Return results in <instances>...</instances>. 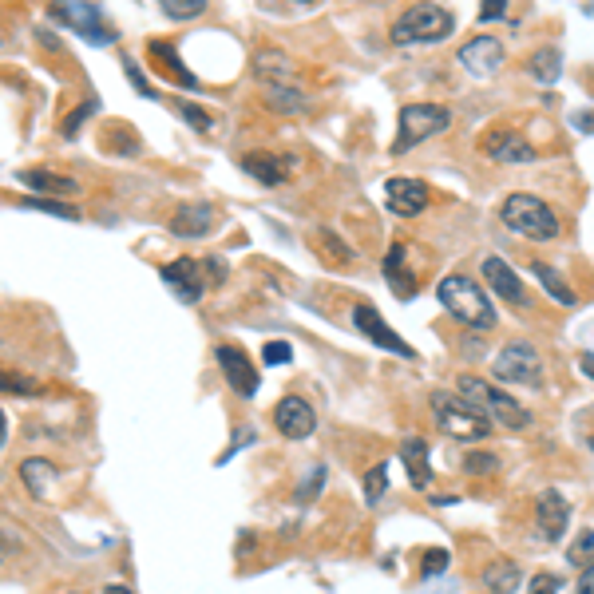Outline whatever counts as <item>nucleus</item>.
Listing matches in <instances>:
<instances>
[{
  "mask_svg": "<svg viewBox=\"0 0 594 594\" xmlns=\"http://www.w3.org/2000/svg\"><path fill=\"white\" fill-rule=\"evenodd\" d=\"M436 297H440V305H444L460 325H468V329H476V333L495 329L492 297L484 294L468 274H448V278H440Z\"/></svg>",
  "mask_w": 594,
  "mask_h": 594,
  "instance_id": "nucleus-1",
  "label": "nucleus"
},
{
  "mask_svg": "<svg viewBox=\"0 0 594 594\" xmlns=\"http://www.w3.org/2000/svg\"><path fill=\"white\" fill-rule=\"evenodd\" d=\"M428 408H432V420H436V428L444 432V436H452V440H488L492 436V420L476 408V404H468L460 393H448V389H436V393L428 396Z\"/></svg>",
  "mask_w": 594,
  "mask_h": 594,
  "instance_id": "nucleus-2",
  "label": "nucleus"
},
{
  "mask_svg": "<svg viewBox=\"0 0 594 594\" xmlns=\"http://www.w3.org/2000/svg\"><path fill=\"white\" fill-rule=\"evenodd\" d=\"M499 218L519 238H531V242H555L559 238V214L539 195H527V191L507 195L499 206Z\"/></svg>",
  "mask_w": 594,
  "mask_h": 594,
  "instance_id": "nucleus-3",
  "label": "nucleus"
},
{
  "mask_svg": "<svg viewBox=\"0 0 594 594\" xmlns=\"http://www.w3.org/2000/svg\"><path fill=\"white\" fill-rule=\"evenodd\" d=\"M456 385H460V396H464L468 404H476L492 424H503V428H511V432H523V428L531 424V412L511 393H503L499 385H488L484 377H468V373H464Z\"/></svg>",
  "mask_w": 594,
  "mask_h": 594,
  "instance_id": "nucleus-4",
  "label": "nucleus"
},
{
  "mask_svg": "<svg viewBox=\"0 0 594 594\" xmlns=\"http://www.w3.org/2000/svg\"><path fill=\"white\" fill-rule=\"evenodd\" d=\"M448 123H452V111L440 107V103H404L400 115H396L393 155H404V151L420 147L424 139L448 131Z\"/></svg>",
  "mask_w": 594,
  "mask_h": 594,
  "instance_id": "nucleus-5",
  "label": "nucleus"
},
{
  "mask_svg": "<svg viewBox=\"0 0 594 594\" xmlns=\"http://www.w3.org/2000/svg\"><path fill=\"white\" fill-rule=\"evenodd\" d=\"M456 32V16L440 4H416L393 24V44H440Z\"/></svg>",
  "mask_w": 594,
  "mask_h": 594,
  "instance_id": "nucleus-6",
  "label": "nucleus"
},
{
  "mask_svg": "<svg viewBox=\"0 0 594 594\" xmlns=\"http://www.w3.org/2000/svg\"><path fill=\"white\" fill-rule=\"evenodd\" d=\"M492 369H495V381H503V385H527V389L543 385V357H539V349L527 345V341L503 345Z\"/></svg>",
  "mask_w": 594,
  "mask_h": 594,
  "instance_id": "nucleus-7",
  "label": "nucleus"
},
{
  "mask_svg": "<svg viewBox=\"0 0 594 594\" xmlns=\"http://www.w3.org/2000/svg\"><path fill=\"white\" fill-rule=\"evenodd\" d=\"M353 325H357V333H365L377 349H385V353H393V357H404V361H412V357H416V353H412V345L396 333L393 325H389V321H385V317H381L369 301H361V305L353 309Z\"/></svg>",
  "mask_w": 594,
  "mask_h": 594,
  "instance_id": "nucleus-8",
  "label": "nucleus"
},
{
  "mask_svg": "<svg viewBox=\"0 0 594 594\" xmlns=\"http://www.w3.org/2000/svg\"><path fill=\"white\" fill-rule=\"evenodd\" d=\"M385 202H389V210H393L396 218H416V214H424V210H428L432 191H428V183H424V179L396 175V179L385 183Z\"/></svg>",
  "mask_w": 594,
  "mask_h": 594,
  "instance_id": "nucleus-9",
  "label": "nucleus"
},
{
  "mask_svg": "<svg viewBox=\"0 0 594 594\" xmlns=\"http://www.w3.org/2000/svg\"><path fill=\"white\" fill-rule=\"evenodd\" d=\"M503 60H507V52H503V44H499L495 36H472V40L460 48V64H464V72L476 76V80L495 76V72L503 68Z\"/></svg>",
  "mask_w": 594,
  "mask_h": 594,
  "instance_id": "nucleus-10",
  "label": "nucleus"
},
{
  "mask_svg": "<svg viewBox=\"0 0 594 594\" xmlns=\"http://www.w3.org/2000/svg\"><path fill=\"white\" fill-rule=\"evenodd\" d=\"M214 361H218L226 385H230L238 396L258 393V385H262V381H258V369L250 365V357H246L242 349H234V345H218V349H214Z\"/></svg>",
  "mask_w": 594,
  "mask_h": 594,
  "instance_id": "nucleus-11",
  "label": "nucleus"
},
{
  "mask_svg": "<svg viewBox=\"0 0 594 594\" xmlns=\"http://www.w3.org/2000/svg\"><path fill=\"white\" fill-rule=\"evenodd\" d=\"M274 424H278V432L286 440H305L317 428V412H313V404L305 396H282L274 404Z\"/></svg>",
  "mask_w": 594,
  "mask_h": 594,
  "instance_id": "nucleus-12",
  "label": "nucleus"
},
{
  "mask_svg": "<svg viewBox=\"0 0 594 594\" xmlns=\"http://www.w3.org/2000/svg\"><path fill=\"white\" fill-rule=\"evenodd\" d=\"M567 523H571V503L563 499V492L547 488V492L535 499V527L547 543H559L567 535Z\"/></svg>",
  "mask_w": 594,
  "mask_h": 594,
  "instance_id": "nucleus-13",
  "label": "nucleus"
},
{
  "mask_svg": "<svg viewBox=\"0 0 594 594\" xmlns=\"http://www.w3.org/2000/svg\"><path fill=\"white\" fill-rule=\"evenodd\" d=\"M484 155L495 163H507V167H527L535 163V147L519 135V131H507V127H495L484 139Z\"/></svg>",
  "mask_w": 594,
  "mask_h": 594,
  "instance_id": "nucleus-14",
  "label": "nucleus"
},
{
  "mask_svg": "<svg viewBox=\"0 0 594 594\" xmlns=\"http://www.w3.org/2000/svg\"><path fill=\"white\" fill-rule=\"evenodd\" d=\"M163 282L179 294V301H187V305H195L198 297L206 294V282H202V266H198L195 258H179V262H167L163 266Z\"/></svg>",
  "mask_w": 594,
  "mask_h": 594,
  "instance_id": "nucleus-15",
  "label": "nucleus"
},
{
  "mask_svg": "<svg viewBox=\"0 0 594 594\" xmlns=\"http://www.w3.org/2000/svg\"><path fill=\"white\" fill-rule=\"evenodd\" d=\"M214 226V206L210 202H183L171 214V234L179 238H206Z\"/></svg>",
  "mask_w": 594,
  "mask_h": 594,
  "instance_id": "nucleus-16",
  "label": "nucleus"
},
{
  "mask_svg": "<svg viewBox=\"0 0 594 594\" xmlns=\"http://www.w3.org/2000/svg\"><path fill=\"white\" fill-rule=\"evenodd\" d=\"M400 464H404V472H408V484H412L416 492H428V484H432V464H428V444H424L420 436L400 440Z\"/></svg>",
  "mask_w": 594,
  "mask_h": 594,
  "instance_id": "nucleus-17",
  "label": "nucleus"
},
{
  "mask_svg": "<svg viewBox=\"0 0 594 594\" xmlns=\"http://www.w3.org/2000/svg\"><path fill=\"white\" fill-rule=\"evenodd\" d=\"M480 270H484V278H488V286H492L495 294L503 297V301H511V305H519V309H523V305H527V294H523V282H519V278H515V270H511V266H507V262H503V258H484V266H480Z\"/></svg>",
  "mask_w": 594,
  "mask_h": 594,
  "instance_id": "nucleus-18",
  "label": "nucleus"
},
{
  "mask_svg": "<svg viewBox=\"0 0 594 594\" xmlns=\"http://www.w3.org/2000/svg\"><path fill=\"white\" fill-rule=\"evenodd\" d=\"M294 72L297 64L286 56V52H278V48H258L254 52V76L270 88V84H294Z\"/></svg>",
  "mask_w": 594,
  "mask_h": 594,
  "instance_id": "nucleus-19",
  "label": "nucleus"
},
{
  "mask_svg": "<svg viewBox=\"0 0 594 594\" xmlns=\"http://www.w3.org/2000/svg\"><path fill=\"white\" fill-rule=\"evenodd\" d=\"M20 183L40 191V195H80V183L68 179V175H56V171H44V167H32V171H20Z\"/></svg>",
  "mask_w": 594,
  "mask_h": 594,
  "instance_id": "nucleus-20",
  "label": "nucleus"
},
{
  "mask_svg": "<svg viewBox=\"0 0 594 594\" xmlns=\"http://www.w3.org/2000/svg\"><path fill=\"white\" fill-rule=\"evenodd\" d=\"M147 56H151L155 64H163V76H167V80H175V84H183V88H198V80L187 72V64L179 60V52H175L167 40L147 44Z\"/></svg>",
  "mask_w": 594,
  "mask_h": 594,
  "instance_id": "nucleus-21",
  "label": "nucleus"
},
{
  "mask_svg": "<svg viewBox=\"0 0 594 594\" xmlns=\"http://www.w3.org/2000/svg\"><path fill=\"white\" fill-rule=\"evenodd\" d=\"M242 171H246V175H254L262 187H278V183L286 179L282 159H278V155H270V151H250V155H242Z\"/></svg>",
  "mask_w": 594,
  "mask_h": 594,
  "instance_id": "nucleus-22",
  "label": "nucleus"
},
{
  "mask_svg": "<svg viewBox=\"0 0 594 594\" xmlns=\"http://www.w3.org/2000/svg\"><path fill=\"white\" fill-rule=\"evenodd\" d=\"M20 480H24V488L36 495V499H52L56 464H48V460H40V456H28V460L20 464Z\"/></svg>",
  "mask_w": 594,
  "mask_h": 594,
  "instance_id": "nucleus-23",
  "label": "nucleus"
},
{
  "mask_svg": "<svg viewBox=\"0 0 594 594\" xmlns=\"http://www.w3.org/2000/svg\"><path fill=\"white\" fill-rule=\"evenodd\" d=\"M484 587L488 594H515L519 591V583H523V575H519V567L511 563V559H492L488 567H484Z\"/></svg>",
  "mask_w": 594,
  "mask_h": 594,
  "instance_id": "nucleus-24",
  "label": "nucleus"
},
{
  "mask_svg": "<svg viewBox=\"0 0 594 594\" xmlns=\"http://www.w3.org/2000/svg\"><path fill=\"white\" fill-rule=\"evenodd\" d=\"M262 96H266V107L278 111V115H305L309 111V99L294 84H270Z\"/></svg>",
  "mask_w": 594,
  "mask_h": 594,
  "instance_id": "nucleus-25",
  "label": "nucleus"
},
{
  "mask_svg": "<svg viewBox=\"0 0 594 594\" xmlns=\"http://www.w3.org/2000/svg\"><path fill=\"white\" fill-rule=\"evenodd\" d=\"M385 278H389V286H393L396 297L416 294V278H412V270L404 266V246H400V242H396L393 250H389V258H385Z\"/></svg>",
  "mask_w": 594,
  "mask_h": 594,
  "instance_id": "nucleus-26",
  "label": "nucleus"
},
{
  "mask_svg": "<svg viewBox=\"0 0 594 594\" xmlns=\"http://www.w3.org/2000/svg\"><path fill=\"white\" fill-rule=\"evenodd\" d=\"M527 72H531L539 84H555L559 72H563V52H559V48H539V52H531Z\"/></svg>",
  "mask_w": 594,
  "mask_h": 594,
  "instance_id": "nucleus-27",
  "label": "nucleus"
},
{
  "mask_svg": "<svg viewBox=\"0 0 594 594\" xmlns=\"http://www.w3.org/2000/svg\"><path fill=\"white\" fill-rule=\"evenodd\" d=\"M313 246L321 250V258L329 262V266H349L353 262V250L329 230V226H321V230H313Z\"/></svg>",
  "mask_w": 594,
  "mask_h": 594,
  "instance_id": "nucleus-28",
  "label": "nucleus"
},
{
  "mask_svg": "<svg viewBox=\"0 0 594 594\" xmlns=\"http://www.w3.org/2000/svg\"><path fill=\"white\" fill-rule=\"evenodd\" d=\"M531 274L543 282V290L555 297L559 305H575V294H571V286L563 282V274L555 270V266H547V262H531Z\"/></svg>",
  "mask_w": 594,
  "mask_h": 594,
  "instance_id": "nucleus-29",
  "label": "nucleus"
},
{
  "mask_svg": "<svg viewBox=\"0 0 594 594\" xmlns=\"http://www.w3.org/2000/svg\"><path fill=\"white\" fill-rule=\"evenodd\" d=\"M0 393L40 396V393H44V385H40V381H32V377H20V373H8V369H0Z\"/></svg>",
  "mask_w": 594,
  "mask_h": 594,
  "instance_id": "nucleus-30",
  "label": "nucleus"
},
{
  "mask_svg": "<svg viewBox=\"0 0 594 594\" xmlns=\"http://www.w3.org/2000/svg\"><path fill=\"white\" fill-rule=\"evenodd\" d=\"M96 111H99V103H96V99H84V103H80V107H76V111H72V115H68L64 123H60V131H64V139H76V135H80V127H84V123H88V119H92Z\"/></svg>",
  "mask_w": 594,
  "mask_h": 594,
  "instance_id": "nucleus-31",
  "label": "nucleus"
},
{
  "mask_svg": "<svg viewBox=\"0 0 594 594\" xmlns=\"http://www.w3.org/2000/svg\"><path fill=\"white\" fill-rule=\"evenodd\" d=\"M24 206L44 210V214H56V218H68V222H76V218H80V210H76L72 202H60V198H24Z\"/></svg>",
  "mask_w": 594,
  "mask_h": 594,
  "instance_id": "nucleus-32",
  "label": "nucleus"
},
{
  "mask_svg": "<svg viewBox=\"0 0 594 594\" xmlns=\"http://www.w3.org/2000/svg\"><path fill=\"white\" fill-rule=\"evenodd\" d=\"M206 12V0H163V16L171 20H195Z\"/></svg>",
  "mask_w": 594,
  "mask_h": 594,
  "instance_id": "nucleus-33",
  "label": "nucleus"
},
{
  "mask_svg": "<svg viewBox=\"0 0 594 594\" xmlns=\"http://www.w3.org/2000/svg\"><path fill=\"white\" fill-rule=\"evenodd\" d=\"M464 472H468V476L499 472V456H492V452H468V456H464Z\"/></svg>",
  "mask_w": 594,
  "mask_h": 594,
  "instance_id": "nucleus-34",
  "label": "nucleus"
},
{
  "mask_svg": "<svg viewBox=\"0 0 594 594\" xmlns=\"http://www.w3.org/2000/svg\"><path fill=\"white\" fill-rule=\"evenodd\" d=\"M389 488V472H385V464H377L373 472H365V503H377L381 495Z\"/></svg>",
  "mask_w": 594,
  "mask_h": 594,
  "instance_id": "nucleus-35",
  "label": "nucleus"
},
{
  "mask_svg": "<svg viewBox=\"0 0 594 594\" xmlns=\"http://www.w3.org/2000/svg\"><path fill=\"white\" fill-rule=\"evenodd\" d=\"M567 559H571L575 567H591L594 563V531H583V535H579V543L571 547V555H567Z\"/></svg>",
  "mask_w": 594,
  "mask_h": 594,
  "instance_id": "nucleus-36",
  "label": "nucleus"
},
{
  "mask_svg": "<svg viewBox=\"0 0 594 594\" xmlns=\"http://www.w3.org/2000/svg\"><path fill=\"white\" fill-rule=\"evenodd\" d=\"M262 361H266V365H290V361H294V345H290V341H270V345L262 349Z\"/></svg>",
  "mask_w": 594,
  "mask_h": 594,
  "instance_id": "nucleus-37",
  "label": "nucleus"
},
{
  "mask_svg": "<svg viewBox=\"0 0 594 594\" xmlns=\"http://www.w3.org/2000/svg\"><path fill=\"white\" fill-rule=\"evenodd\" d=\"M123 68H127V80L135 84V92H139V96H151V99H155V88H151V80L143 76V68H139V64L131 60V56H123Z\"/></svg>",
  "mask_w": 594,
  "mask_h": 594,
  "instance_id": "nucleus-38",
  "label": "nucleus"
},
{
  "mask_svg": "<svg viewBox=\"0 0 594 594\" xmlns=\"http://www.w3.org/2000/svg\"><path fill=\"white\" fill-rule=\"evenodd\" d=\"M444 567H448V551H444V547H436V551H428V555H424L420 575H424V579H432V575H440Z\"/></svg>",
  "mask_w": 594,
  "mask_h": 594,
  "instance_id": "nucleus-39",
  "label": "nucleus"
},
{
  "mask_svg": "<svg viewBox=\"0 0 594 594\" xmlns=\"http://www.w3.org/2000/svg\"><path fill=\"white\" fill-rule=\"evenodd\" d=\"M527 594H559V575H551V571L535 575L531 587H527Z\"/></svg>",
  "mask_w": 594,
  "mask_h": 594,
  "instance_id": "nucleus-40",
  "label": "nucleus"
},
{
  "mask_svg": "<svg viewBox=\"0 0 594 594\" xmlns=\"http://www.w3.org/2000/svg\"><path fill=\"white\" fill-rule=\"evenodd\" d=\"M321 480H325V468H313V476H305V484L297 488V503H305V499H313L321 492Z\"/></svg>",
  "mask_w": 594,
  "mask_h": 594,
  "instance_id": "nucleus-41",
  "label": "nucleus"
},
{
  "mask_svg": "<svg viewBox=\"0 0 594 594\" xmlns=\"http://www.w3.org/2000/svg\"><path fill=\"white\" fill-rule=\"evenodd\" d=\"M179 111H183V119H191L198 131H210V115H202L198 107H191V103H179Z\"/></svg>",
  "mask_w": 594,
  "mask_h": 594,
  "instance_id": "nucleus-42",
  "label": "nucleus"
},
{
  "mask_svg": "<svg viewBox=\"0 0 594 594\" xmlns=\"http://www.w3.org/2000/svg\"><path fill=\"white\" fill-rule=\"evenodd\" d=\"M503 12H507V4H503V0H484L480 20H495V16H503Z\"/></svg>",
  "mask_w": 594,
  "mask_h": 594,
  "instance_id": "nucleus-43",
  "label": "nucleus"
},
{
  "mask_svg": "<svg viewBox=\"0 0 594 594\" xmlns=\"http://www.w3.org/2000/svg\"><path fill=\"white\" fill-rule=\"evenodd\" d=\"M579 594H594V563L583 567V575H579Z\"/></svg>",
  "mask_w": 594,
  "mask_h": 594,
  "instance_id": "nucleus-44",
  "label": "nucleus"
},
{
  "mask_svg": "<svg viewBox=\"0 0 594 594\" xmlns=\"http://www.w3.org/2000/svg\"><path fill=\"white\" fill-rule=\"evenodd\" d=\"M579 369L594 381V353H583V357H579Z\"/></svg>",
  "mask_w": 594,
  "mask_h": 594,
  "instance_id": "nucleus-45",
  "label": "nucleus"
},
{
  "mask_svg": "<svg viewBox=\"0 0 594 594\" xmlns=\"http://www.w3.org/2000/svg\"><path fill=\"white\" fill-rule=\"evenodd\" d=\"M103 594H131V591H127V587H119V583H111V587H107Z\"/></svg>",
  "mask_w": 594,
  "mask_h": 594,
  "instance_id": "nucleus-46",
  "label": "nucleus"
},
{
  "mask_svg": "<svg viewBox=\"0 0 594 594\" xmlns=\"http://www.w3.org/2000/svg\"><path fill=\"white\" fill-rule=\"evenodd\" d=\"M0 440H4V412H0Z\"/></svg>",
  "mask_w": 594,
  "mask_h": 594,
  "instance_id": "nucleus-47",
  "label": "nucleus"
},
{
  "mask_svg": "<svg viewBox=\"0 0 594 594\" xmlns=\"http://www.w3.org/2000/svg\"><path fill=\"white\" fill-rule=\"evenodd\" d=\"M591 448H594V440H591Z\"/></svg>",
  "mask_w": 594,
  "mask_h": 594,
  "instance_id": "nucleus-48",
  "label": "nucleus"
}]
</instances>
